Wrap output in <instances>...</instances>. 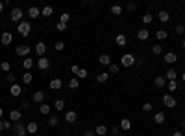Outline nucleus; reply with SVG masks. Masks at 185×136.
<instances>
[{
  "mask_svg": "<svg viewBox=\"0 0 185 136\" xmlns=\"http://www.w3.org/2000/svg\"><path fill=\"white\" fill-rule=\"evenodd\" d=\"M182 46H183V50H185V39H183V42H182Z\"/></svg>",
  "mask_w": 185,
  "mask_h": 136,
  "instance_id": "obj_61",
  "label": "nucleus"
},
{
  "mask_svg": "<svg viewBox=\"0 0 185 136\" xmlns=\"http://www.w3.org/2000/svg\"><path fill=\"white\" fill-rule=\"evenodd\" d=\"M111 13H113V15H120V13H122V6H117V4L111 6Z\"/></svg>",
  "mask_w": 185,
  "mask_h": 136,
  "instance_id": "obj_37",
  "label": "nucleus"
},
{
  "mask_svg": "<svg viewBox=\"0 0 185 136\" xmlns=\"http://www.w3.org/2000/svg\"><path fill=\"white\" fill-rule=\"evenodd\" d=\"M117 72H119V64H113V63H111V64H109V74H117Z\"/></svg>",
  "mask_w": 185,
  "mask_h": 136,
  "instance_id": "obj_45",
  "label": "nucleus"
},
{
  "mask_svg": "<svg viewBox=\"0 0 185 136\" xmlns=\"http://www.w3.org/2000/svg\"><path fill=\"white\" fill-rule=\"evenodd\" d=\"M76 76H78V79H85V77H87V70H85V68H80Z\"/></svg>",
  "mask_w": 185,
  "mask_h": 136,
  "instance_id": "obj_41",
  "label": "nucleus"
},
{
  "mask_svg": "<svg viewBox=\"0 0 185 136\" xmlns=\"http://www.w3.org/2000/svg\"><path fill=\"white\" fill-rule=\"evenodd\" d=\"M28 107H30V101L24 99V101H22V109H28Z\"/></svg>",
  "mask_w": 185,
  "mask_h": 136,
  "instance_id": "obj_54",
  "label": "nucleus"
},
{
  "mask_svg": "<svg viewBox=\"0 0 185 136\" xmlns=\"http://www.w3.org/2000/svg\"><path fill=\"white\" fill-rule=\"evenodd\" d=\"M61 87H63V81H61V79H57V77H54V79L50 81V88H52V90H59Z\"/></svg>",
  "mask_w": 185,
  "mask_h": 136,
  "instance_id": "obj_18",
  "label": "nucleus"
},
{
  "mask_svg": "<svg viewBox=\"0 0 185 136\" xmlns=\"http://www.w3.org/2000/svg\"><path fill=\"white\" fill-rule=\"evenodd\" d=\"M32 81H33V76H32V72H24V74H22V83H24V85H30Z\"/></svg>",
  "mask_w": 185,
  "mask_h": 136,
  "instance_id": "obj_26",
  "label": "nucleus"
},
{
  "mask_svg": "<svg viewBox=\"0 0 185 136\" xmlns=\"http://www.w3.org/2000/svg\"><path fill=\"white\" fill-rule=\"evenodd\" d=\"M120 64H122V66H126V68H130V66H133V64H135V57H133L132 53H124V55H122V59H120Z\"/></svg>",
  "mask_w": 185,
  "mask_h": 136,
  "instance_id": "obj_3",
  "label": "nucleus"
},
{
  "mask_svg": "<svg viewBox=\"0 0 185 136\" xmlns=\"http://www.w3.org/2000/svg\"><path fill=\"white\" fill-rule=\"evenodd\" d=\"M107 77H109V74H107V72H102V74H98V76H96V81H98V83H106V81H107Z\"/></svg>",
  "mask_w": 185,
  "mask_h": 136,
  "instance_id": "obj_32",
  "label": "nucleus"
},
{
  "mask_svg": "<svg viewBox=\"0 0 185 136\" xmlns=\"http://www.w3.org/2000/svg\"><path fill=\"white\" fill-rule=\"evenodd\" d=\"M15 52H17V55H20V57H26V55L32 52V48H30L28 44H20V46H17V50H15Z\"/></svg>",
  "mask_w": 185,
  "mask_h": 136,
  "instance_id": "obj_7",
  "label": "nucleus"
},
{
  "mask_svg": "<svg viewBox=\"0 0 185 136\" xmlns=\"http://www.w3.org/2000/svg\"><path fill=\"white\" fill-rule=\"evenodd\" d=\"M98 63L104 64V66H109V64H111V57H109L107 53H102V55L98 57Z\"/></svg>",
  "mask_w": 185,
  "mask_h": 136,
  "instance_id": "obj_17",
  "label": "nucleus"
},
{
  "mask_svg": "<svg viewBox=\"0 0 185 136\" xmlns=\"http://www.w3.org/2000/svg\"><path fill=\"white\" fill-rule=\"evenodd\" d=\"M172 136H185V134H183V133H174Z\"/></svg>",
  "mask_w": 185,
  "mask_h": 136,
  "instance_id": "obj_58",
  "label": "nucleus"
},
{
  "mask_svg": "<svg viewBox=\"0 0 185 136\" xmlns=\"http://www.w3.org/2000/svg\"><path fill=\"white\" fill-rule=\"evenodd\" d=\"M152 53H154V55H161V53H163L161 44H154V46H152Z\"/></svg>",
  "mask_w": 185,
  "mask_h": 136,
  "instance_id": "obj_34",
  "label": "nucleus"
},
{
  "mask_svg": "<svg viewBox=\"0 0 185 136\" xmlns=\"http://www.w3.org/2000/svg\"><path fill=\"white\" fill-rule=\"evenodd\" d=\"M57 123H59V118H57V116H48V125H50V127H57Z\"/></svg>",
  "mask_w": 185,
  "mask_h": 136,
  "instance_id": "obj_33",
  "label": "nucleus"
},
{
  "mask_svg": "<svg viewBox=\"0 0 185 136\" xmlns=\"http://www.w3.org/2000/svg\"><path fill=\"white\" fill-rule=\"evenodd\" d=\"M163 105H165L167 109H174V107H176V99H174L170 94H165V96H163Z\"/></svg>",
  "mask_w": 185,
  "mask_h": 136,
  "instance_id": "obj_6",
  "label": "nucleus"
},
{
  "mask_svg": "<svg viewBox=\"0 0 185 136\" xmlns=\"http://www.w3.org/2000/svg\"><path fill=\"white\" fill-rule=\"evenodd\" d=\"M148 37H150V31H148V29H137V39L146 41Z\"/></svg>",
  "mask_w": 185,
  "mask_h": 136,
  "instance_id": "obj_22",
  "label": "nucleus"
},
{
  "mask_svg": "<svg viewBox=\"0 0 185 136\" xmlns=\"http://www.w3.org/2000/svg\"><path fill=\"white\" fill-rule=\"evenodd\" d=\"M182 127H183V129H185V120H183V123H182Z\"/></svg>",
  "mask_w": 185,
  "mask_h": 136,
  "instance_id": "obj_62",
  "label": "nucleus"
},
{
  "mask_svg": "<svg viewBox=\"0 0 185 136\" xmlns=\"http://www.w3.org/2000/svg\"><path fill=\"white\" fill-rule=\"evenodd\" d=\"M54 48H56V52H61V50L65 48V44H63V41H57V42L54 44Z\"/></svg>",
  "mask_w": 185,
  "mask_h": 136,
  "instance_id": "obj_44",
  "label": "nucleus"
},
{
  "mask_svg": "<svg viewBox=\"0 0 185 136\" xmlns=\"http://www.w3.org/2000/svg\"><path fill=\"white\" fill-rule=\"evenodd\" d=\"M44 52H46V44H44V42H37V44H35V53H37L39 57H44Z\"/></svg>",
  "mask_w": 185,
  "mask_h": 136,
  "instance_id": "obj_12",
  "label": "nucleus"
},
{
  "mask_svg": "<svg viewBox=\"0 0 185 136\" xmlns=\"http://www.w3.org/2000/svg\"><path fill=\"white\" fill-rule=\"evenodd\" d=\"M69 18H70V15H69V13H61V17H59V22L67 24V22H69Z\"/></svg>",
  "mask_w": 185,
  "mask_h": 136,
  "instance_id": "obj_42",
  "label": "nucleus"
},
{
  "mask_svg": "<svg viewBox=\"0 0 185 136\" xmlns=\"http://www.w3.org/2000/svg\"><path fill=\"white\" fill-rule=\"evenodd\" d=\"M69 87H70V88H80V81H78V77H72V79L69 81Z\"/></svg>",
  "mask_w": 185,
  "mask_h": 136,
  "instance_id": "obj_36",
  "label": "nucleus"
},
{
  "mask_svg": "<svg viewBox=\"0 0 185 136\" xmlns=\"http://www.w3.org/2000/svg\"><path fill=\"white\" fill-rule=\"evenodd\" d=\"M20 118H22V114H20V111H17V109H13V111L9 112V120H11V122H15V123H17V122H20Z\"/></svg>",
  "mask_w": 185,
  "mask_h": 136,
  "instance_id": "obj_15",
  "label": "nucleus"
},
{
  "mask_svg": "<svg viewBox=\"0 0 185 136\" xmlns=\"http://www.w3.org/2000/svg\"><path fill=\"white\" fill-rule=\"evenodd\" d=\"M37 129H39V125H37L35 122H30V123L26 125V131H28L30 134H35V133H37Z\"/></svg>",
  "mask_w": 185,
  "mask_h": 136,
  "instance_id": "obj_24",
  "label": "nucleus"
},
{
  "mask_svg": "<svg viewBox=\"0 0 185 136\" xmlns=\"http://www.w3.org/2000/svg\"><path fill=\"white\" fill-rule=\"evenodd\" d=\"M43 101H44V92H41V90L33 92V103H43Z\"/></svg>",
  "mask_w": 185,
  "mask_h": 136,
  "instance_id": "obj_19",
  "label": "nucleus"
},
{
  "mask_svg": "<svg viewBox=\"0 0 185 136\" xmlns=\"http://www.w3.org/2000/svg\"><path fill=\"white\" fill-rule=\"evenodd\" d=\"M22 17H24V11H22L20 7H13V9H11V15H9V20L20 24V22H22Z\"/></svg>",
  "mask_w": 185,
  "mask_h": 136,
  "instance_id": "obj_1",
  "label": "nucleus"
},
{
  "mask_svg": "<svg viewBox=\"0 0 185 136\" xmlns=\"http://www.w3.org/2000/svg\"><path fill=\"white\" fill-rule=\"evenodd\" d=\"M4 122V131H9L11 129V120H2Z\"/></svg>",
  "mask_w": 185,
  "mask_h": 136,
  "instance_id": "obj_48",
  "label": "nucleus"
},
{
  "mask_svg": "<svg viewBox=\"0 0 185 136\" xmlns=\"http://www.w3.org/2000/svg\"><path fill=\"white\" fill-rule=\"evenodd\" d=\"M95 133H96V136H106L107 134V127H106V125H98V127L95 129Z\"/></svg>",
  "mask_w": 185,
  "mask_h": 136,
  "instance_id": "obj_27",
  "label": "nucleus"
},
{
  "mask_svg": "<svg viewBox=\"0 0 185 136\" xmlns=\"http://www.w3.org/2000/svg\"><path fill=\"white\" fill-rule=\"evenodd\" d=\"M28 17L30 18H37V17H41V9L39 7H35V6H32V7H28Z\"/></svg>",
  "mask_w": 185,
  "mask_h": 136,
  "instance_id": "obj_8",
  "label": "nucleus"
},
{
  "mask_svg": "<svg viewBox=\"0 0 185 136\" xmlns=\"http://www.w3.org/2000/svg\"><path fill=\"white\" fill-rule=\"evenodd\" d=\"M13 133H15V136H26V134H28L26 125H24V123H20V122H17V123L13 125Z\"/></svg>",
  "mask_w": 185,
  "mask_h": 136,
  "instance_id": "obj_4",
  "label": "nucleus"
},
{
  "mask_svg": "<svg viewBox=\"0 0 185 136\" xmlns=\"http://www.w3.org/2000/svg\"><path fill=\"white\" fill-rule=\"evenodd\" d=\"M52 13H54V9H52L50 6H44V7L41 9V17H46V18H50V17H52Z\"/></svg>",
  "mask_w": 185,
  "mask_h": 136,
  "instance_id": "obj_21",
  "label": "nucleus"
},
{
  "mask_svg": "<svg viewBox=\"0 0 185 136\" xmlns=\"http://www.w3.org/2000/svg\"><path fill=\"white\" fill-rule=\"evenodd\" d=\"M143 111H145V112H150V111H152V103H145V105H143Z\"/></svg>",
  "mask_w": 185,
  "mask_h": 136,
  "instance_id": "obj_50",
  "label": "nucleus"
},
{
  "mask_svg": "<svg viewBox=\"0 0 185 136\" xmlns=\"http://www.w3.org/2000/svg\"><path fill=\"white\" fill-rule=\"evenodd\" d=\"M135 64H137V66H141V64H143V57H139V59L135 57Z\"/></svg>",
  "mask_w": 185,
  "mask_h": 136,
  "instance_id": "obj_53",
  "label": "nucleus"
},
{
  "mask_svg": "<svg viewBox=\"0 0 185 136\" xmlns=\"http://www.w3.org/2000/svg\"><path fill=\"white\" fill-rule=\"evenodd\" d=\"M54 109L61 112V111L65 109V101H63V99H56V101H54Z\"/></svg>",
  "mask_w": 185,
  "mask_h": 136,
  "instance_id": "obj_30",
  "label": "nucleus"
},
{
  "mask_svg": "<svg viewBox=\"0 0 185 136\" xmlns=\"http://www.w3.org/2000/svg\"><path fill=\"white\" fill-rule=\"evenodd\" d=\"M2 116H4V109H0V120H2Z\"/></svg>",
  "mask_w": 185,
  "mask_h": 136,
  "instance_id": "obj_59",
  "label": "nucleus"
},
{
  "mask_svg": "<svg viewBox=\"0 0 185 136\" xmlns=\"http://www.w3.org/2000/svg\"><path fill=\"white\" fill-rule=\"evenodd\" d=\"M4 11V2H0V13Z\"/></svg>",
  "mask_w": 185,
  "mask_h": 136,
  "instance_id": "obj_57",
  "label": "nucleus"
},
{
  "mask_svg": "<svg viewBox=\"0 0 185 136\" xmlns=\"http://www.w3.org/2000/svg\"><path fill=\"white\" fill-rule=\"evenodd\" d=\"M83 136H96V133H95V131H91V129H89V131H85V133H83Z\"/></svg>",
  "mask_w": 185,
  "mask_h": 136,
  "instance_id": "obj_52",
  "label": "nucleus"
},
{
  "mask_svg": "<svg viewBox=\"0 0 185 136\" xmlns=\"http://www.w3.org/2000/svg\"><path fill=\"white\" fill-rule=\"evenodd\" d=\"M56 29H57V31H65V29H67V24H63V22H57Z\"/></svg>",
  "mask_w": 185,
  "mask_h": 136,
  "instance_id": "obj_47",
  "label": "nucleus"
},
{
  "mask_svg": "<svg viewBox=\"0 0 185 136\" xmlns=\"http://www.w3.org/2000/svg\"><path fill=\"white\" fill-rule=\"evenodd\" d=\"M176 61H178V55H176V53H172V52L165 53V63H167V64H172V63H176Z\"/></svg>",
  "mask_w": 185,
  "mask_h": 136,
  "instance_id": "obj_16",
  "label": "nucleus"
},
{
  "mask_svg": "<svg viewBox=\"0 0 185 136\" xmlns=\"http://www.w3.org/2000/svg\"><path fill=\"white\" fill-rule=\"evenodd\" d=\"M158 18H159L161 22H169V20H170V15H169L167 11H159V13H158Z\"/></svg>",
  "mask_w": 185,
  "mask_h": 136,
  "instance_id": "obj_28",
  "label": "nucleus"
},
{
  "mask_svg": "<svg viewBox=\"0 0 185 136\" xmlns=\"http://www.w3.org/2000/svg\"><path fill=\"white\" fill-rule=\"evenodd\" d=\"M6 79H7V83L15 85V79H17V77H15V74H7V76H6Z\"/></svg>",
  "mask_w": 185,
  "mask_h": 136,
  "instance_id": "obj_46",
  "label": "nucleus"
},
{
  "mask_svg": "<svg viewBox=\"0 0 185 136\" xmlns=\"http://www.w3.org/2000/svg\"><path fill=\"white\" fill-rule=\"evenodd\" d=\"M9 94H11L13 98H19V96L22 94V87H19L17 83H15V85H11V87H9Z\"/></svg>",
  "mask_w": 185,
  "mask_h": 136,
  "instance_id": "obj_10",
  "label": "nucleus"
},
{
  "mask_svg": "<svg viewBox=\"0 0 185 136\" xmlns=\"http://www.w3.org/2000/svg\"><path fill=\"white\" fill-rule=\"evenodd\" d=\"M154 85H156L158 88H163V87H167V79H165V76H158V77L154 79Z\"/></svg>",
  "mask_w": 185,
  "mask_h": 136,
  "instance_id": "obj_14",
  "label": "nucleus"
},
{
  "mask_svg": "<svg viewBox=\"0 0 185 136\" xmlns=\"http://www.w3.org/2000/svg\"><path fill=\"white\" fill-rule=\"evenodd\" d=\"M156 37H158L159 41H165V39L169 37V33H167V29H158V31H156Z\"/></svg>",
  "mask_w": 185,
  "mask_h": 136,
  "instance_id": "obj_29",
  "label": "nucleus"
},
{
  "mask_svg": "<svg viewBox=\"0 0 185 136\" xmlns=\"http://www.w3.org/2000/svg\"><path fill=\"white\" fill-rule=\"evenodd\" d=\"M0 70H2V72H9V70H11V64H9L7 61H2V64H0Z\"/></svg>",
  "mask_w": 185,
  "mask_h": 136,
  "instance_id": "obj_39",
  "label": "nucleus"
},
{
  "mask_svg": "<svg viewBox=\"0 0 185 136\" xmlns=\"http://www.w3.org/2000/svg\"><path fill=\"white\" fill-rule=\"evenodd\" d=\"M154 122H156V123H165V112H156Z\"/></svg>",
  "mask_w": 185,
  "mask_h": 136,
  "instance_id": "obj_31",
  "label": "nucleus"
},
{
  "mask_svg": "<svg viewBox=\"0 0 185 136\" xmlns=\"http://www.w3.org/2000/svg\"><path fill=\"white\" fill-rule=\"evenodd\" d=\"M0 41H2V44H4V46H9V44H11V41H13V35H11L9 31H4V33H2V37H0Z\"/></svg>",
  "mask_w": 185,
  "mask_h": 136,
  "instance_id": "obj_9",
  "label": "nucleus"
},
{
  "mask_svg": "<svg viewBox=\"0 0 185 136\" xmlns=\"http://www.w3.org/2000/svg\"><path fill=\"white\" fill-rule=\"evenodd\" d=\"M174 31H176L178 35H183V33H185V28H183V24H178V26L174 28Z\"/></svg>",
  "mask_w": 185,
  "mask_h": 136,
  "instance_id": "obj_43",
  "label": "nucleus"
},
{
  "mask_svg": "<svg viewBox=\"0 0 185 136\" xmlns=\"http://www.w3.org/2000/svg\"><path fill=\"white\" fill-rule=\"evenodd\" d=\"M37 68L39 70H48L50 68V59L48 57H39L37 59Z\"/></svg>",
  "mask_w": 185,
  "mask_h": 136,
  "instance_id": "obj_5",
  "label": "nucleus"
},
{
  "mask_svg": "<svg viewBox=\"0 0 185 136\" xmlns=\"http://www.w3.org/2000/svg\"><path fill=\"white\" fill-rule=\"evenodd\" d=\"M122 131H130L132 129V122L128 120V118H122V122H120V125H119Z\"/></svg>",
  "mask_w": 185,
  "mask_h": 136,
  "instance_id": "obj_23",
  "label": "nucleus"
},
{
  "mask_svg": "<svg viewBox=\"0 0 185 136\" xmlns=\"http://www.w3.org/2000/svg\"><path fill=\"white\" fill-rule=\"evenodd\" d=\"M0 131H4V122L0 120Z\"/></svg>",
  "mask_w": 185,
  "mask_h": 136,
  "instance_id": "obj_56",
  "label": "nucleus"
},
{
  "mask_svg": "<svg viewBox=\"0 0 185 136\" xmlns=\"http://www.w3.org/2000/svg\"><path fill=\"white\" fill-rule=\"evenodd\" d=\"M22 66H24L26 70H30V68L33 66V59H24V61H22Z\"/></svg>",
  "mask_w": 185,
  "mask_h": 136,
  "instance_id": "obj_38",
  "label": "nucleus"
},
{
  "mask_svg": "<svg viewBox=\"0 0 185 136\" xmlns=\"http://www.w3.org/2000/svg\"><path fill=\"white\" fill-rule=\"evenodd\" d=\"M126 9H128V11H135V9H137V6H135L133 2H130V4L126 6Z\"/></svg>",
  "mask_w": 185,
  "mask_h": 136,
  "instance_id": "obj_49",
  "label": "nucleus"
},
{
  "mask_svg": "<svg viewBox=\"0 0 185 136\" xmlns=\"http://www.w3.org/2000/svg\"><path fill=\"white\" fill-rule=\"evenodd\" d=\"M111 133H113L115 136H120V127H113V129H111Z\"/></svg>",
  "mask_w": 185,
  "mask_h": 136,
  "instance_id": "obj_51",
  "label": "nucleus"
},
{
  "mask_svg": "<svg viewBox=\"0 0 185 136\" xmlns=\"http://www.w3.org/2000/svg\"><path fill=\"white\" fill-rule=\"evenodd\" d=\"M70 70H72V74H78V70H80V68H78V66H76V64H74V66H72V68H70Z\"/></svg>",
  "mask_w": 185,
  "mask_h": 136,
  "instance_id": "obj_55",
  "label": "nucleus"
},
{
  "mask_svg": "<svg viewBox=\"0 0 185 136\" xmlns=\"http://www.w3.org/2000/svg\"><path fill=\"white\" fill-rule=\"evenodd\" d=\"M152 20H154V15H152V13H145V15H143V22H145V24H150Z\"/></svg>",
  "mask_w": 185,
  "mask_h": 136,
  "instance_id": "obj_35",
  "label": "nucleus"
},
{
  "mask_svg": "<svg viewBox=\"0 0 185 136\" xmlns=\"http://www.w3.org/2000/svg\"><path fill=\"white\" fill-rule=\"evenodd\" d=\"M176 77H178V72H176L174 68H169L167 74H165V79H167V81H176Z\"/></svg>",
  "mask_w": 185,
  "mask_h": 136,
  "instance_id": "obj_13",
  "label": "nucleus"
},
{
  "mask_svg": "<svg viewBox=\"0 0 185 136\" xmlns=\"http://www.w3.org/2000/svg\"><path fill=\"white\" fill-rule=\"evenodd\" d=\"M167 88H169L170 92H174V90H178V83H176V81H169V83H167Z\"/></svg>",
  "mask_w": 185,
  "mask_h": 136,
  "instance_id": "obj_40",
  "label": "nucleus"
},
{
  "mask_svg": "<svg viewBox=\"0 0 185 136\" xmlns=\"http://www.w3.org/2000/svg\"><path fill=\"white\" fill-rule=\"evenodd\" d=\"M50 111H52V107H50L48 103H41V107H39V112H41V114L50 116Z\"/></svg>",
  "mask_w": 185,
  "mask_h": 136,
  "instance_id": "obj_20",
  "label": "nucleus"
},
{
  "mask_svg": "<svg viewBox=\"0 0 185 136\" xmlns=\"http://www.w3.org/2000/svg\"><path fill=\"white\" fill-rule=\"evenodd\" d=\"M76 120H78L76 111H69V112L65 114V122H67V123H76Z\"/></svg>",
  "mask_w": 185,
  "mask_h": 136,
  "instance_id": "obj_11",
  "label": "nucleus"
},
{
  "mask_svg": "<svg viewBox=\"0 0 185 136\" xmlns=\"http://www.w3.org/2000/svg\"><path fill=\"white\" fill-rule=\"evenodd\" d=\"M182 81H185V72L182 74Z\"/></svg>",
  "mask_w": 185,
  "mask_h": 136,
  "instance_id": "obj_60",
  "label": "nucleus"
},
{
  "mask_svg": "<svg viewBox=\"0 0 185 136\" xmlns=\"http://www.w3.org/2000/svg\"><path fill=\"white\" fill-rule=\"evenodd\" d=\"M30 29H32V24H30V22H24V20H22V22L19 24V35H20V37H28V35H30Z\"/></svg>",
  "mask_w": 185,
  "mask_h": 136,
  "instance_id": "obj_2",
  "label": "nucleus"
},
{
  "mask_svg": "<svg viewBox=\"0 0 185 136\" xmlns=\"http://www.w3.org/2000/svg\"><path fill=\"white\" fill-rule=\"evenodd\" d=\"M115 42H117L119 46H126L128 39H126V35H122V33H120V35H117V37H115Z\"/></svg>",
  "mask_w": 185,
  "mask_h": 136,
  "instance_id": "obj_25",
  "label": "nucleus"
}]
</instances>
